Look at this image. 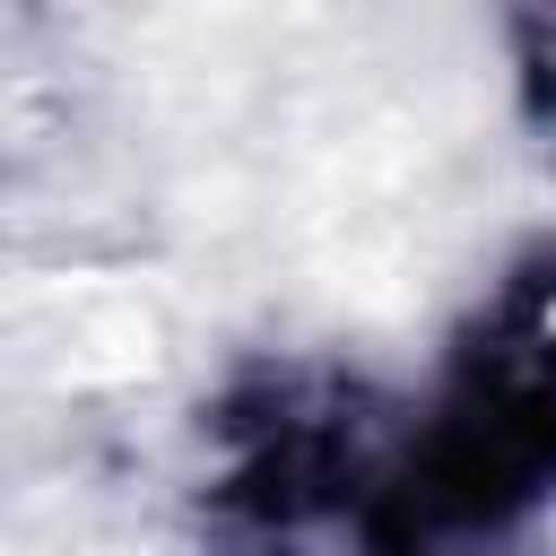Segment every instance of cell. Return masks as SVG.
<instances>
[{
  "instance_id": "cell-1",
  "label": "cell",
  "mask_w": 556,
  "mask_h": 556,
  "mask_svg": "<svg viewBox=\"0 0 556 556\" xmlns=\"http://www.w3.org/2000/svg\"><path fill=\"white\" fill-rule=\"evenodd\" d=\"M513 35H521V61H530L539 96H556V0H513Z\"/></svg>"
}]
</instances>
